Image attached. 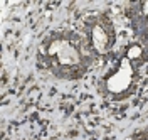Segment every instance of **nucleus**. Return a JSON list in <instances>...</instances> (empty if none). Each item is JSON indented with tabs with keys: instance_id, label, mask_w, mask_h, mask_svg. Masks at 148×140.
Returning a JSON list of instances; mask_svg holds the SVG:
<instances>
[{
	"instance_id": "7ed1b4c3",
	"label": "nucleus",
	"mask_w": 148,
	"mask_h": 140,
	"mask_svg": "<svg viewBox=\"0 0 148 140\" xmlns=\"http://www.w3.org/2000/svg\"><path fill=\"white\" fill-rule=\"evenodd\" d=\"M92 36H94V47H96L99 52H104V51L110 47V39H108V34H106L104 29L96 27L94 32H92Z\"/></svg>"
},
{
	"instance_id": "f03ea898",
	"label": "nucleus",
	"mask_w": 148,
	"mask_h": 140,
	"mask_svg": "<svg viewBox=\"0 0 148 140\" xmlns=\"http://www.w3.org/2000/svg\"><path fill=\"white\" fill-rule=\"evenodd\" d=\"M131 78H133V71L128 66V63H125L114 74L108 78V90L111 93H121L123 90H126L130 86Z\"/></svg>"
},
{
	"instance_id": "f257e3e1",
	"label": "nucleus",
	"mask_w": 148,
	"mask_h": 140,
	"mask_svg": "<svg viewBox=\"0 0 148 140\" xmlns=\"http://www.w3.org/2000/svg\"><path fill=\"white\" fill-rule=\"evenodd\" d=\"M49 57L54 61L59 68H73L79 63V52L77 49L64 39H56L49 46Z\"/></svg>"
}]
</instances>
